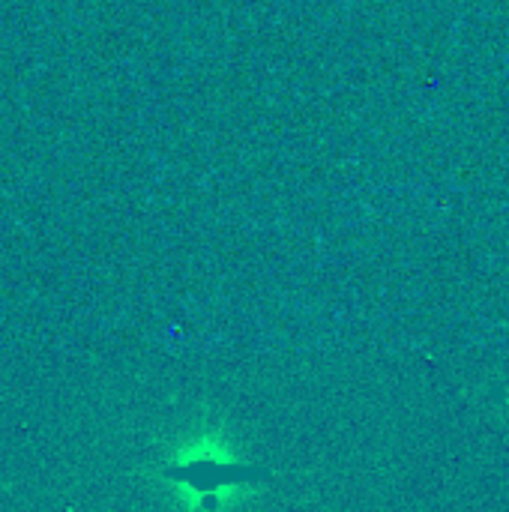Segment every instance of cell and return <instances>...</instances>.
Masks as SVG:
<instances>
[{"label":"cell","mask_w":509,"mask_h":512,"mask_svg":"<svg viewBox=\"0 0 509 512\" xmlns=\"http://www.w3.org/2000/svg\"><path fill=\"white\" fill-rule=\"evenodd\" d=\"M168 474L186 495H195L198 501H213L216 495L234 492L237 486H246L261 477L258 468L240 465L222 450H189L171 465Z\"/></svg>","instance_id":"1"}]
</instances>
